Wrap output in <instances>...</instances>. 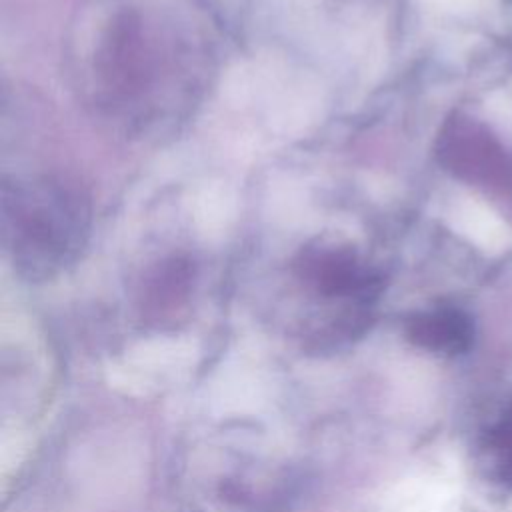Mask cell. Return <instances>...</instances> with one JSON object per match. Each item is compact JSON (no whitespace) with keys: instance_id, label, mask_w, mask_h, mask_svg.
Returning a JSON list of instances; mask_svg holds the SVG:
<instances>
[{"instance_id":"obj_2","label":"cell","mask_w":512,"mask_h":512,"mask_svg":"<svg viewBox=\"0 0 512 512\" xmlns=\"http://www.w3.org/2000/svg\"><path fill=\"white\" fill-rule=\"evenodd\" d=\"M294 278L324 300L370 306L382 292L384 276L354 244L332 238L306 242L292 260Z\"/></svg>"},{"instance_id":"obj_3","label":"cell","mask_w":512,"mask_h":512,"mask_svg":"<svg viewBox=\"0 0 512 512\" xmlns=\"http://www.w3.org/2000/svg\"><path fill=\"white\" fill-rule=\"evenodd\" d=\"M436 150L446 170L478 186L506 182L512 168L500 142L480 122L464 116L450 118L444 124Z\"/></svg>"},{"instance_id":"obj_6","label":"cell","mask_w":512,"mask_h":512,"mask_svg":"<svg viewBox=\"0 0 512 512\" xmlns=\"http://www.w3.org/2000/svg\"><path fill=\"white\" fill-rule=\"evenodd\" d=\"M192 272L194 270L190 262L184 258H170L160 262L150 274L148 298L154 302V306H158V302H176L188 292L190 280L194 276Z\"/></svg>"},{"instance_id":"obj_1","label":"cell","mask_w":512,"mask_h":512,"mask_svg":"<svg viewBox=\"0 0 512 512\" xmlns=\"http://www.w3.org/2000/svg\"><path fill=\"white\" fill-rule=\"evenodd\" d=\"M92 204L76 184L54 174L2 176L0 246L26 282H48L74 266L88 246Z\"/></svg>"},{"instance_id":"obj_4","label":"cell","mask_w":512,"mask_h":512,"mask_svg":"<svg viewBox=\"0 0 512 512\" xmlns=\"http://www.w3.org/2000/svg\"><path fill=\"white\" fill-rule=\"evenodd\" d=\"M404 330L414 346L436 356L462 354L474 338L470 316L452 304H436L410 314Z\"/></svg>"},{"instance_id":"obj_5","label":"cell","mask_w":512,"mask_h":512,"mask_svg":"<svg viewBox=\"0 0 512 512\" xmlns=\"http://www.w3.org/2000/svg\"><path fill=\"white\" fill-rule=\"evenodd\" d=\"M480 466L500 482H512V416L490 428L480 444Z\"/></svg>"}]
</instances>
